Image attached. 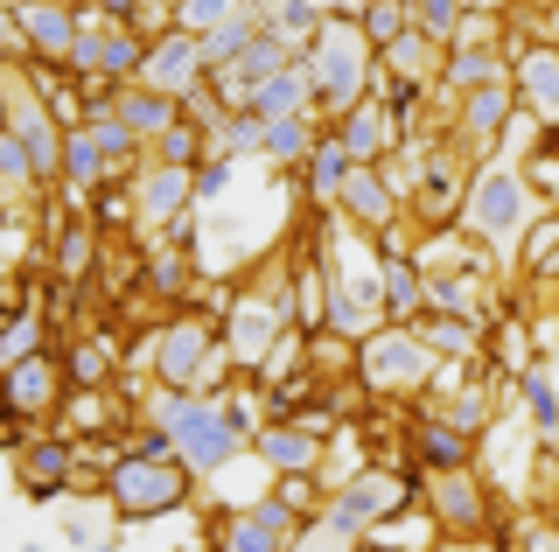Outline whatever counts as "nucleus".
I'll return each mask as SVG.
<instances>
[{
  "label": "nucleus",
  "instance_id": "nucleus-34",
  "mask_svg": "<svg viewBox=\"0 0 559 552\" xmlns=\"http://www.w3.org/2000/svg\"><path fill=\"white\" fill-rule=\"evenodd\" d=\"M147 287H154V295H168V301H182L189 287H197V259H189L182 245L147 252Z\"/></svg>",
  "mask_w": 559,
  "mask_h": 552
},
{
  "label": "nucleus",
  "instance_id": "nucleus-8",
  "mask_svg": "<svg viewBox=\"0 0 559 552\" xmlns=\"http://www.w3.org/2000/svg\"><path fill=\"white\" fill-rule=\"evenodd\" d=\"M329 504H336L349 525L371 539L378 525H392L399 511H413V504H419V482H413V476H399V469H364V476H349L343 490L329 496Z\"/></svg>",
  "mask_w": 559,
  "mask_h": 552
},
{
  "label": "nucleus",
  "instance_id": "nucleus-9",
  "mask_svg": "<svg viewBox=\"0 0 559 552\" xmlns=\"http://www.w3.org/2000/svg\"><path fill=\"white\" fill-rule=\"evenodd\" d=\"M140 84L147 92H168V98H189L197 84H210V63H203V43L189 28H154L147 36V63H140Z\"/></svg>",
  "mask_w": 559,
  "mask_h": 552
},
{
  "label": "nucleus",
  "instance_id": "nucleus-3",
  "mask_svg": "<svg viewBox=\"0 0 559 552\" xmlns=\"http://www.w3.org/2000/svg\"><path fill=\"white\" fill-rule=\"evenodd\" d=\"M462 231L476 238L483 252H511L518 238L532 231V182H524L511 161H476L468 203H462Z\"/></svg>",
  "mask_w": 559,
  "mask_h": 552
},
{
  "label": "nucleus",
  "instance_id": "nucleus-20",
  "mask_svg": "<svg viewBox=\"0 0 559 552\" xmlns=\"http://www.w3.org/2000/svg\"><path fill=\"white\" fill-rule=\"evenodd\" d=\"M336 211H349V224H364V231H392V211H399V182L384 176V161H357V176H349L343 203Z\"/></svg>",
  "mask_w": 559,
  "mask_h": 552
},
{
  "label": "nucleus",
  "instance_id": "nucleus-27",
  "mask_svg": "<svg viewBox=\"0 0 559 552\" xmlns=\"http://www.w3.org/2000/svg\"><path fill=\"white\" fill-rule=\"evenodd\" d=\"M224 552H287V531H273L266 517H259L252 504H238V511H224L217 517V531H210Z\"/></svg>",
  "mask_w": 559,
  "mask_h": 552
},
{
  "label": "nucleus",
  "instance_id": "nucleus-17",
  "mask_svg": "<svg viewBox=\"0 0 559 552\" xmlns=\"http://www.w3.org/2000/svg\"><path fill=\"white\" fill-rule=\"evenodd\" d=\"M483 84H511V57H503L497 43H454L433 92H441V98H468V92H483Z\"/></svg>",
  "mask_w": 559,
  "mask_h": 552
},
{
  "label": "nucleus",
  "instance_id": "nucleus-46",
  "mask_svg": "<svg viewBox=\"0 0 559 552\" xmlns=\"http://www.w3.org/2000/svg\"><path fill=\"white\" fill-rule=\"evenodd\" d=\"M14 552H43V545H35V539H28V545H14Z\"/></svg>",
  "mask_w": 559,
  "mask_h": 552
},
{
  "label": "nucleus",
  "instance_id": "nucleus-21",
  "mask_svg": "<svg viewBox=\"0 0 559 552\" xmlns=\"http://www.w3.org/2000/svg\"><path fill=\"white\" fill-rule=\"evenodd\" d=\"M336 133H343V147L357 154V161H392V147H399V119L384 98H364V106H349L336 119Z\"/></svg>",
  "mask_w": 559,
  "mask_h": 552
},
{
  "label": "nucleus",
  "instance_id": "nucleus-24",
  "mask_svg": "<svg viewBox=\"0 0 559 552\" xmlns=\"http://www.w3.org/2000/svg\"><path fill=\"white\" fill-rule=\"evenodd\" d=\"M433 517H441L448 531H483V525H489V511H483V490H476V476H468V469H448V476H433Z\"/></svg>",
  "mask_w": 559,
  "mask_h": 552
},
{
  "label": "nucleus",
  "instance_id": "nucleus-36",
  "mask_svg": "<svg viewBox=\"0 0 559 552\" xmlns=\"http://www.w3.org/2000/svg\"><path fill=\"white\" fill-rule=\"evenodd\" d=\"M210 147L231 154V161H252V154H266V119H259V112H231L217 133H210Z\"/></svg>",
  "mask_w": 559,
  "mask_h": 552
},
{
  "label": "nucleus",
  "instance_id": "nucleus-41",
  "mask_svg": "<svg viewBox=\"0 0 559 552\" xmlns=\"http://www.w3.org/2000/svg\"><path fill=\"white\" fill-rule=\"evenodd\" d=\"M231 182H238V161H231V154L203 161V168H197V203H217V196H231Z\"/></svg>",
  "mask_w": 559,
  "mask_h": 552
},
{
  "label": "nucleus",
  "instance_id": "nucleus-38",
  "mask_svg": "<svg viewBox=\"0 0 559 552\" xmlns=\"http://www.w3.org/2000/svg\"><path fill=\"white\" fill-rule=\"evenodd\" d=\"M92 224H57V280H84L92 273Z\"/></svg>",
  "mask_w": 559,
  "mask_h": 552
},
{
  "label": "nucleus",
  "instance_id": "nucleus-12",
  "mask_svg": "<svg viewBox=\"0 0 559 552\" xmlns=\"http://www.w3.org/2000/svg\"><path fill=\"white\" fill-rule=\"evenodd\" d=\"M462 203H468V161L454 147H433L427 161H419L413 211L427 217V224H448V217H462Z\"/></svg>",
  "mask_w": 559,
  "mask_h": 552
},
{
  "label": "nucleus",
  "instance_id": "nucleus-2",
  "mask_svg": "<svg viewBox=\"0 0 559 552\" xmlns=\"http://www.w3.org/2000/svg\"><path fill=\"white\" fill-rule=\"evenodd\" d=\"M105 504H112L127 525H147V517H175L189 511V496H197V476L182 469V455H133V447H119L112 461H105Z\"/></svg>",
  "mask_w": 559,
  "mask_h": 552
},
{
  "label": "nucleus",
  "instance_id": "nucleus-19",
  "mask_svg": "<svg viewBox=\"0 0 559 552\" xmlns=\"http://www.w3.org/2000/svg\"><path fill=\"white\" fill-rule=\"evenodd\" d=\"M70 469H78V441L49 434V441H28L22 455H14V482L35 496V504H49V496L70 482Z\"/></svg>",
  "mask_w": 559,
  "mask_h": 552
},
{
  "label": "nucleus",
  "instance_id": "nucleus-35",
  "mask_svg": "<svg viewBox=\"0 0 559 552\" xmlns=\"http://www.w3.org/2000/svg\"><path fill=\"white\" fill-rule=\"evenodd\" d=\"M259 0H175V28H189V36H210V28L238 22V14H252Z\"/></svg>",
  "mask_w": 559,
  "mask_h": 552
},
{
  "label": "nucleus",
  "instance_id": "nucleus-14",
  "mask_svg": "<svg viewBox=\"0 0 559 552\" xmlns=\"http://www.w3.org/2000/svg\"><path fill=\"white\" fill-rule=\"evenodd\" d=\"M133 182V203H140V224H175L189 217V203H197V168H168V161H147Z\"/></svg>",
  "mask_w": 559,
  "mask_h": 552
},
{
  "label": "nucleus",
  "instance_id": "nucleus-44",
  "mask_svg": "<svg viewBox=\"0 0 559 552\" xmlns=\"http://www.w3.org/2000/svg\"><path fill=\"white\" fill-rule=\"evenodd\" d=\"M84 552H119V545H112V539H98V545H84Z\"/></svg>",
  "mask_w": 559,
  "mask_h": 552
},
{
  "label": "nucleus",
  "instance_id": "nucleus-6",
  "mask_svg": "<svg viewBox=\"0 0 559 552\" xmlns=\"http://www.w3.org/2000/svg\"><path fill=\"white\" fill-rule=\"evenodd\" d=\"M252 434H259V427L238 412V399H231V406L210 399V406L197 412V427L175 441V455H182V469H189V476H224L238 455H252Z\"/></svg>",
  "mask_w": 559,
  "mask_h": 552
},
{
  "label": "nucleus",
  "instance_id": "nucleus-43",
  "mask_svg": "<svg viewBox=\"0 0 559 552\" xmlns=\"http://www.w3.org/2000/svg\"><path fill=\"white\" fill-rule=\"evenodd\" d=\"M532 224H538V231L524 238V266L546 273V266H552V252H559V211H552V217H532Z\"/></svg>",
  "mask_w": 559,
  "mask_h": 552
},
{
  "label": "nucleus",
  "instance_id": "nucleus-48",
  "mask_svg": "<svg viewBox=\"0 0 559 552\" xmlns=\"http://www.w3.org/2000/svg\"><path fill=\"white\" fill-rule=\"evenodd\" d=\"M182 552H189V545H182Z\"/></svg>",
  "mask_w": 559,
  "mask_h": 552
},
{
  "label": "nucleus",
  "instance_id": "nucleus-10",
  "mask_svg": "<svg viewBox=\"0 0 559 552\" xmlns=\"http://www.w3.org/2000/svg\"><path fill=\"white\" fill-rule=\"evenodd\" d=\"M8 22L22 28V43H28V57L35 63H70V49H78L84 36V22H78V8L70 0H8Z\"/></svg>",
  "mask_w": 559,
  "mask_h": 552
},
{
  "label": "nucleus",
  "instance_id": "nucleus-28",
  "mask_svg": "<svg viewBox=\"0 0 559 552\" xmlns=\"http://www.w3.org/2000/svg\"><path fill=\"white\" fill-rule=\"evenodd\" d=\"M287 552H364V531L349 525L336 504H322L301 531H294V545H287Z\"/></svg>",
  "mask_w": 559,
  "mask_h": 552
},
{
  "label": "nucleus",
  "instance_id": "nucleus-26",
  "mask_svg": "<svg viewBox=\"0 0 559 552\" xmlns=\"http://www.w3.org/2000/svg\"><path fill=\"white\" fill-rule=\"evenodd\" d=\"M105 176H119V168H112V154H105V141L92 133V119H84L63 141V182L70 189H105Z\"/></svg>",
  "mask_w": 559,
  "mask_h": 552
},
{
  "label": "nucleus",
  "instance_id": "nucleus-1",
  "mask_svg": "<svg viewBox=\"0 0 559 552\" xmlns=\"http://www.w3.org/2000/svg\"><path fill=\"white\" fill-rule=\"evenodd\" d=\"M301 63L314 77V106L336 112V119L378 92V49H371V36H364V22H349V14H329L322 36L301 49Z\"/></svg>",
  "mask_w": 559,
  "mask_h": 552
},
{
  "label": "nucleus",
  "instance_id": "nucleus-16",
  "mask_svg": "<svg viewBox=\"0 0 559 552\" xmlns=\"http://www.w3.org/2000/svg\"><path fill=\"white\" fill-rule=\"evenodd\" d=\"M378 252H384V322H419L427 315V273H419L413 252H399L392 231H378Z\"/></svg>",
  "mask_w": 559,
  "mask_h": 552
},
{
  "label": "nucleus",
  "instance_id": "nucleus-15",
  "mask_svg": "<svg viewBox=\"0 0 559 552\" xmlns=\"http://www.w3.org/2000/svg\"><path fill=\"white\" fill-rule=\"evenodd\" d=\"M252 455L266 461L273 476H314V469H322V434L301 427V420H266L252 434Z\"/></svg>",
  "mask_w": 559,
  "mask_h": 552
},
{
  "label": "nucleus",
  "instance_id": "nucleus-40",
  "mask_svg": "<svg viewBox=\"0 0 559 552\" xmlns=\"http://www.w3.org/2000/svg\"><path fill=\"white\" fill-rule=\"evenodd\" d=\"M489 412H497V399H489V385H462V392H454V406L441 412V420H454L462 434H483V427H489Z\"/></svg>",
  "mask_w": 559,
  "mask_h": 552
},
{
  "label": "nucleus",
  "instance_id": "nucleus-22",
  "mask_svg": "<svg viewBox=\"0 0 559 552\" xmlns=\"http://www.w3.org/2000/svg\"><path fill=\"white\" fill-rule=\"evenodd\" d=\"M511 112H518V92H511V84H483V92L462 98V112H454V133H462L468 147H489V141H503Z\"/></svg>",
  "mask_w": 559,
  "mask_h": 552
},
{
  "label": "nucleus",
  "instance_id": "nucleus-29",
  "mask_svg": "<svg viewBox=\"0 0 559 552\" xmlns=\"http://www.w3.org/2000/svg\"><path fill=\"white\" fill-rule=\"evenodd\" d=\"M314 141H322V127H314V119H266V161L287 168V176H301V168H308Z\"/></svg>",
  "mask_w": 559,
  "mask_h": 552
},
{
  "label": "nucleus",
  "instance_id": "nucleus-18",
  "mask_svg": "<svg viewBox=\"0 0 559 552\" xmlns=\"http://www.w3.org/2000/svg\"><path fill=\"white\" fill-rule=\"evenodd\" d=\"M349 176H357V154H349V147H343V133L329 127L322 141H314L308 168H301V196L314 203V211H336L343 189H349Z\"/></svg>",
  "mask_w": 559,
  "mask_h": 552
},
{
  "label": "nucleus",
  "instance_id": "nucleus-39",
  "mask_svg": "<svg viewBox=\"0 0 559 552\" xmlns=\"http://www.w3.org/2000/svg\"><path fill=\"white\" fill-rule=\"evenodd\" d=\"M524 412H532L538 441H559V392H552V377H546V371L524 377Z\"/></svg>",
  "mask_w": 559,
  "mask_h": 552
},
{
  "label": "nucleus",
  "instance_id": "nucleus-31",
  "mask_svg": "<svg viewBox=\"0 0 559 552\" xmlns=\"http://www.w3.org/2000/svg\"><path fill=\"white\" fill-rule=\"evenodd\" d=\"M468 14H476L468 0H413V28H419V36H433L441 49H454V43H462Z\"/></svg>",
  "mask_w": 559,
  "mask_h": 552
},
{
  "label": "nucleus",
  "instance_id": "nucleus-25",
  "mask_svg": "<svg viewBox=\"0 0 559 552\" xmlns=\"http://www.w3.org/2000/svg\"><path fill=\"white\" fill-rule=\"evenodd\" d=\"M413 447H419V469H427V476H448V469H468L476 434H462L454 420H419L413 427Z\"/></svg>",
  "mask_w": 559,
  "mask_h": 552
},
{
  "label": "nucleus",
  "instance_id": "nucleus-32",
  "mask_svg": "<svg viewBox=\"0 0 559 552\" xmlns=\"http://www.w3.org/2000/svg\"><path fill=\"white\" fill-rule=\"evenodd\" d=\"M357 22H364V36H371V49L384 57V49H392V43L413 28V0H364Z\"/></svg>",
  "mask_w": 559,
  "mask_h": 552
},
{
  "label": "nucleus",
  "instance_id": "nucleus-42",
  "mask_svg": "<svg viewBox=\"0 0 559 552\" xmlns=\"http://www.w3.org/2000/svg\"><path fill=\"white\" fill-rule=\"evenodd\" d=\"M98 377H105V336H92V343H78V350H70V385L92 392Z\"/></svg>",
  "mask_w": 559,
  "mask_h": 552
},
{
  "label": "nucleus",
  "instance_id": "nucleus-4",
  "mask_svg": "<svg viewBox=\"0 0 559 552\" xmlns=\"http://www.w3.org/2000/svg\"><path fill=\"white\" fill-rule=\"evenodd\" d=\"M441 377V357L427 350V336L413 322H384L357 343V385L378 392V399H413Z\"/></svg>",
  "mask_w": 559,
  "mask_h": 552
},
{
  "label": "nucleus",
  "instance_id": "nucleus-7",
  "mask_svg": "<svg viewBox=\"0 0 559 552\" xmlns=\"http://www.w3.org/2000/svg\"><path fill=\"white\" fill-rule=\"evenodd\" d=\"M224 357V336L203 315H175L154 329V377L162 385H197V377Z\"/></svg>",
  "mask_w": 559,
  "mask_h": 552
},
{
  "label": "nucleus",
  "instance_id": "nucleus-47",
  "mask_svg": "<svg viewBox=\"0 0 559 552\" xmlns=\"http://www.w3.org/2000/svg\"><path fill=\"white\" fill-rule=\"evenodd\" d=\"M210 552H224V545H217V539H210Z\"/></svg>",
  "mask_w": 559,
  "mask_h": 552
},
{
  "label": "nucleus",
  "instance_id": "nucleus-23",
  "mask_svg": "<svg viewBox=\"0 0 559 552\" xmlns=\"http://www.w3.org/2000/svg\"><path fill=\"white\" fill-rule=\"evenodd\" d=\"M112 112L133 127V141L140 147H154L162 133L182 119V98H168V92H147V84H127V92H112Z\"/></svg>",
  "mask_w": 559,
  "mask_h": 552
},
{
  "label": "nucleus",
  "instance_id": "nucleus-45",
  "mask_svg": "<svg viewBox=\"0 0 559 552\" xmlns=\"http://www.w3.org/2000/svg\"><path fill=\"white\" fill-rule=\"evenodd\" d=\"M546 280H559V252H552V266H546Z\"/></svg>",
  "mask_w": 559,
  "mask_h": 552
},
{
  "label": "nucleus",
  "instance_id": "nucleus-13",
  "mask_svg": "<svg viewBox=\"0 0 559 552\" xmlns=\"http://www.w3.org/2000/svg\"><path fill=\"white\" fill-rule=\"evenodd\" d=\"M511 92L538 127H559V49L552 43H524L511 57Z\"/></svg>",
  "mask_w": 559,
  "mask_h": 552
},
{
  "label": "nucleus",
  "instance_id": "nucleus-5",
  "mask_svg": "<svg viewBox=\"0 0 559 552\" xmlns=\"http://www.w3.org/2000/svg\"><path fill=\"white\" fill-rule=\"evenodd\" d=\"M294 329V295L287 280L280 287H238L231 301H224V350H231L238 371H259L266 377L273 364V343Z\"/></svg>",
  "mask_w": 559,
  "mask_h": 552
},
{
  "label": "nucleus",
  "instance_id": "nucleus-30",
  "mask_svg": "<svg viewBox=\"0 0 559 552\" xmlns=\"http://www.w3.org/2000/svg\"><path fill=\"white\" fill-rule=\"evenodd\" d=\"M413 329L427 336L433 357H476V322H468V315H441V308H427Z\"/></svg>",
  "mask_w": 559,
  "mask_h": 552
},
{
  "label": "nucleus",
  "instance_id": "nucleus-11",
  "mask_svg": "<svg viewBox=\"0 0 559 552\" xmlns=\"http://www.w3.org/2000/svg\"><path fill=\"white\" fill-rule=\"evenodd\" d=\"M63 385H70V357L35 350V357H22V364H8V385H0V412H14V420L57 412V406H63Z\"/></svg>",
  "mask_w": 559,
  "mask_h": 552
},
{
  "label": "nucleus",
  "instance_id": "nucleus-33",
  "mask_svg": "<svg viewBox=\"0 0 559 552\" xmlns=\"http://www.w3.org/2000/svg\"><path fill=\"white\" fill-rule=\"evenodd\" d=\"M49 322H43V308H35V301H22V308H14V315H8V343H0V364H22V357H35V350H49Z\"/></svg>",
  "mask_w": 559,
  "mask_h": 552
},
{
  "label": "nucleus",
  "instance_id": "nucleus-37",
  "mask_svg": "<svg viewBox=\"0 0 559 552\" xmlns=\"http://www.w3.org/2000/svg\"><path fill=\"white\" fill-rule=\"evenodd\" d=\"M203 147H210V133L189 127V119H175L162 141H154V161H168V168H203Z\"/></svg>",
  "mask_w": 559,
  "mask_h": 552
}]
</instances>
